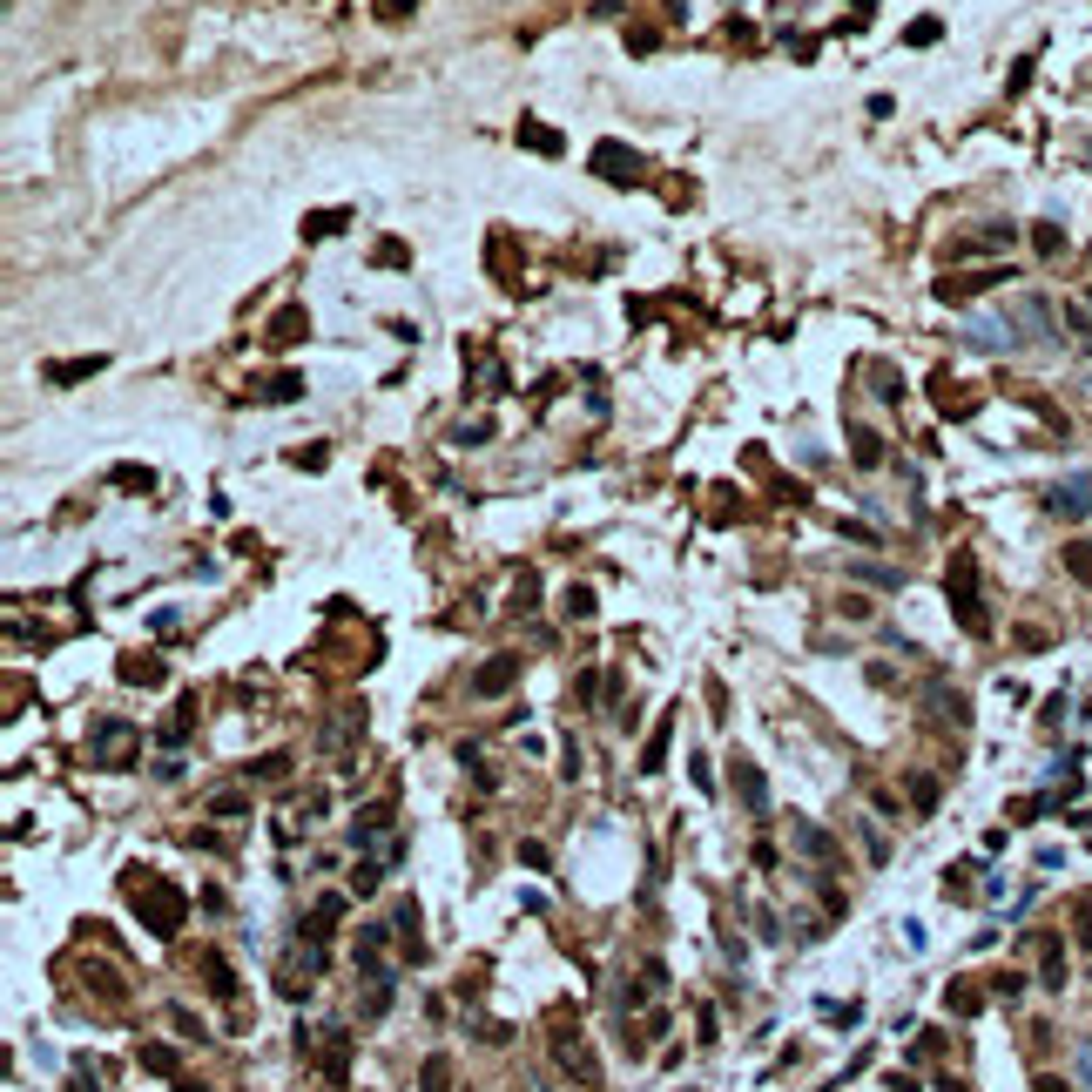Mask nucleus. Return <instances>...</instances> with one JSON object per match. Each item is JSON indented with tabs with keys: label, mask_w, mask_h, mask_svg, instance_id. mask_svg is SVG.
Here are the masks:
<instances>
[{
	"label": "nucleus",
	"mask_w": 1092,
	"mask_h": 1092,
	"mask_svg": "<svg viewBox=\"0 0 1092 1092\" xmlns=\"http://www.w3.org/2000/svg\"><path fill=\"white\" fill-rule=\"evenodd\" d=\"M951 607H958V620H964V628L971 634H984V628H992V620H984V607H978V560H971V553H951Z\"/></svg>",
	"instance_id": "nucleus-1"
},
{
	"label": "nucleus",
	"mask_w": 1092,
	"mask_h": 1092,
	"mask_svg": "<svg viewBox=\"0 0 1092 1092\" xmlns=\"http://www.w3.org/2000/svg\"><path fill=\"white\" fill-rule=\"evenodd\" d=\"M735 796H742L749 816H769V783H762V769H755V762H742V755H735Z\"/></svg>",
	"instance_id": "nucleus-2"
},
{
	"label": "nucleus",
	"mask_w": 1092,
	"mask_h": 1092,
	"mask_svg": "<svg viewBox=\"0 0 1092 1092\" xmlns=\"http://www.w3.org/2000/svg\"><path fill=\"white\" fill-rule=\"evenodd\" d=\"M1052 513H1066V519H1092V479H1066V485H1052Z\"/></svg>",
	"instance_id": "nucleus-3"
},
{
	"label": "nucleus",
	"mask_w": 1092,
	"mask_h": 1092,
	"mask_svg": "<svg viewBox=\"0 0 1092 1092\" xmlns=\"http://www.w3.org/2000/svg\"><path fill=\"white\" fill-rule=\"evenodd\" d=\"M789 843L803 849V857H816V863H837V843H829V829H816V823H803V816L789 823Z\"/></svg>",
	"instance_id": "nucleus-4"
},
{
	"label": "nucleus",
	"mask_w": 1092,
	"mask_h": 1092,
	"mask_svg": "<svg viewBox=\"0 0 1092 1092\" xmlns=\"http://www.w3.org/2000/svg\"><path fill=\"white\" fill-rule=\"evenodd\" d=\"M513 674H519V654H499V661H485V668L473 674V695H499Z\"/></svg>",
	"instance_id": "nucleus-5"
},
{
	"label": "nucleus",
	"mask_w": 1092,
	"mask_h": 1092,
	"mask_svg": "<svg viewBox=\"0 0 1092 1092\" xmlns=\"http://www.w3.org/2000/svg\"><path fill=\"white\" fill-rule=\"evenodd\" d=\"M129 735H135L129 722H101V728H95V755L115 769V762H121V749H129Z\"/></svg>",
	"instance_id": "nucleus-6"
},
{
	"label": "nucleus",
	"mask_w": 1092,
	"mask_h": 1092,
	"mask_svg": "<svg viewBox=\"0 0 1092 1092\" xmlns=\"http://www.w3.org/2000/svg\"><path fill=\"white\" fill-rule=\"evenodd\" d=\"M189 722H196V708H189V702H182V708H176V715H169V728H162V742H169V749H176V742L189 735Z\"/></svg>",
	"instance_id": "nucleus-7"
},
{
	"label": "nucleus",
	"mask_w": 1092,
	"mask_h": 1092,
	"mask_svg": "<svg viewBox=\"0 0 1092 1092\" xmlns=\"http://www.w3.org/2000/svg\"><path fill=\"white\" fill-rule=\"evenodd\" d=\"M419 1079H425V1092H452V1086H445V1079H452V1066H445V1059H425Z\"/></svg>",
	"instance_id": "nucleus-8"
},
{
	"label": "nucleus",
	"mask_w": 1092,
	"mask_h": 1092,
	"mask_svg": "<svg viewBox=\"0 0 1092 1092\" xmlns=\"http://www.w3.org/2000/svg\"><path fill=\"white\" fill-rule=\"evenodd\" d=\"M101 371V358H81V364H47V378H88Z\"/></svg>",
	"instance_id": "nucleus-9"
},
{
	"label": "nucleus",
	"mask_w": 1092,
	"mask_h": 1092,
	"mask_svg": "<svg viewBox=\"0 0 1092 1092\" xmlns=\"http://www.w3.org/2000/svg\"><path fill=\"white\" fill-rule=\"evenodd\" d=\"M567 614L587 620V614H594V594H587V587H567Z\"/></svg>",
	"instance_id": "nucleus-10"
},
{
	"label": "nucleus",
	"mask_w": 1092,
	"mask_h": 1092,
	"mask_svg": "<svg viewBox=\"0 0 1092 1092\" xmlns=\"http://www.w3.org/2000/svg\"><path fill=\"white\" fill-rule=\"evenodd\" d=\"M121 674L129 681H162V661H121Z\"/></svg>",
	"instance_id": "nucleus-11"
},
{
	"label": "nucleus",
	"mask_w": 1092,
	"mask_h": 1092,
	"mask_svg": "<svg viewBox=\"0 0 1092 1092\" xmlns=\"http://www.w3.org/2000/svg\"><path fill=\"white\" fill-rule=\"evenodd\" d=\"M883 459V445H877V432H857V465H877Z\"/></svg>",
	"instance_id": "nucleus-12"
},
{
	"label": "nucleus",
	"mask_w": 1092,
	"mask_h": 1092,
	"mask_svg": "<svg viewBox=\"0 0 1092 1092\" xmlns=\"http://www.w3.org/2000/svg\"><path fill=\"white\" fill-rule=\"evenodd\" d=\"M351 890H358V897L378 890V863H358V870H351Z\"/></svg>",
	"instance_id": "nucleus-13"
},
{
	"label": "nucleus",
	"mask_w": 1092,
	"mask_h": 1092,
	"mask_svg": "<svg viewBox=\"0 0 1092 1092\" xmlns=\"http://www.w3.org/2000/svg\"><path fill=\"white\" fill-rule=\"evenodd\" d=\"M243 809H250L243 796H210V816H243Z\"/></svg>",
	"instance_id": "nucleus-14"
},
{
	"label": "nucleus",
	"mask_w": 1092,
	"mask_h": 1092,
	"mask_svg": "<svg viewBox=\"0 0 1092 1092\" xmlns=\"http://www.w3.org/2000/svg\"><path fill=\"white\" fill-rule=\"evenodd\" d=\"M270 338H284V344H290V338H304V317H297V310H284V317H276V331H270Z\"/></svg>",
	"instance_id": "nucleus-15"
},
{
	"label": "nucleus",
	"mask_w": 1092,
	"mask_h": 1092,
	"mask_svg": "<svg viewBox=\"0 0 1092 1092\" xmlns=\"http://www.w3.org/2000/svg\"><path fill=\"white\" fill-rule=\"evenodd\" d=\"M142 1066H155V1072H176V1052H169V1045H149V1052H142Z\"/></svg>",
	"instance_id": "nucleus-16"
},
{
	"label": "nucleus",
	"mask_w": 1092,
	"mask_h": 1092,
	"mask_svg": "<svg viewBox=\"0 0 1092 1092\" xmlns=\"http://www.w3.org/2000/svg\"><path fill=\"white\" fill-rule=\"evenodd\" d=\"M1066 567H1072V574H1086V580H1092V553H1086V546H1072V553H1066Z\"/></svg>",
	"instance_id": "nucleus-17"
},
{
	"label": "nucleus",
	"mask_w": 1092,
	"mask_h": 1092,
	"mask_svg": "<svg viewBox=\"0 0 1092 1092\" xmlns=\"http://www.w3.org/2000/svg\"><path fill=\"white\" fill-rule=\"evenodd\" d=\"M182 1092H203V1086H182Z\"/></svg>",
	"instance_id": "nucleus-18"
}]
</instances>
